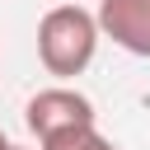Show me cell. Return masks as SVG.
Listing matches in <instances>:
<instances>
[{
  "label": "cell",
  "mask_w": 150,
  "mask_h": 150,
  "mask_svg": "<svg viewBox=\"0 0 150 150\" xmlns=\"http://www.w3.org/2000/svg\"><path fill=\"white\" fill-rule=\"evenodd\" d=\"M98 38H103L98 14H89L84 5H56L38 19V61L56 80L84 75L98 52Z\"/></svg>",
  "instance_id": "obj_1"
},
{
  "label": "cell",
  "mask_w": 150,
  "mask_h": 150,
  "mask_svg": "<svg viewBox=\"0 0 150 150\" xmlns=\"http://www.w3.org/2000/svg\"><path fill=\"white\" fill-rule=\"evenodd\" d=\"M23 122L28 131L42 141L52 131H66V127H80V122H98L94 103L80 94V89H66V84H52V89H38L23 108Z\"/></svg>",
  "instance_id": "obj_2"
},
{
  "label": "cell",
  "mask_w": 150,
  "mask_h": 150,
  "mask_svg": "<svg viewBox=\"0 0 150 150\" xmlns=\"http://www.w3.org/2000/svg\"><path fill=\"white\" fill-rule=\"evenodd\" d=\"M98 28L131 56H150V0H98Z\"/></svg>",
  "instance_id": "obj_3"
},
{
  "label": "cell",
  "mask_w": 150,
  "mask_h": 150,
  "mask_svg": "<svg viewBox=\"0 0 150 150\" xmlns=\"http://www.w3.org/2000/svg\"><path fill=\"white\" fill-rule=\"evenodd\" d=\"M38 150H117V145L98 131V122H80V127H66V131L42 136Z\"/></svg>",
  "instance_id": "obj_4"
},
{
  "label": "cell",
  "mask_w": 150,
  "mask_h": 150,
  "mask_svg": "<svg viewBox=\"0 0 150 150\" xmlns=\"http://www.w3.org/2000/svg\"><path fill=\"white\" fill-rule=\"evenodd\" d=\"M9 145H14V141H9V136H5V131H0V150H9Z\"/></svg>",
  "instance_id": "obj_5"
},
{
  "label": "cell",
  "mask_w": 150,
  "mask_h": 150,
  "mask_svg": "<svg viewBox=\"0 0 150 150\" xmlns=\"http://www.w3.org/2000/svg\"><path fill=\"white\" fill-rule=\"evenodd\" d=\"M9 150H28V145H9Z\"/></svg>",
  "instance_id": "obj_6"
}]
</instances>
